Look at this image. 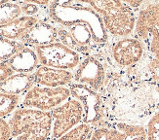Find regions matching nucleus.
<instances>
[{
  "label": "nucleus",
  "mask_w": 159,
  "mask_h": 140,
  "mask_svg": "<svg viewBox=\"0 0 159 140\" xmlns=\"http://www.w3.org/2000/svg\"><path fill=\"white\" fill-rule=\"evenodd\" d=\"M101 95L111 121L146 125L159 111V89L131 81L117 69L107 67Z\"/></svg>",
  "instance_id": "1"
},
{
  "label": "nucleus",
  "mask_w": 159,
  "mask_h": 140,
  "mask_svg": "<svg viewBox=\"0 0 159 140\" xmlns=\"http://www.w3.org/2000/svg\"><path fill=\"white\" fill-rule=\"evenodd\" d=\"M48 17L54 24L63 27L81 24L90 27L95 43L101 46H107L110 37L106 29L101 16L88 1H52L48 6Z\"/></svg>",
  "instance_id": "2"
},
{
  "label": "nucleus",
  "mask_w": 159,
  "mask_h": 140,
  "mask_svg": "<svg viewBox=\"0 0 159 140\" xmlns=\"http://www.w3.org/2000/svg\"><path fill=\"white\" fill-rule=\"evenodd\" d=\"M88 3L101 16L111 39L134 35L137 13L126 1H88Z\"/></svg>",
  "instance_id": "3"
},
{
  "label": "nucleus",
  "mask_w": 159,
  "mask_h": 140,
  "mask_svg": "<svg viewBox=\"0 0 159 140\" xmlns=\"http://www.w3.org/2000/svg\"><path fill=\"white\" fill-rule=\"evenodd\" d=\"M146 53L142 42L135 36L111 40L103 47L100 55L107 67L113 69H127L137 64Z\"/></svg>",
  "instance_id": "4"
},
{
  "label": "nucleus",
  "mask_w": 159,
  "mask_h": 140,
  "mask_svg": "<svg viewBox=\"0 0 159 140\" xmlns=\"http://www.w3.org/2000/svg\"><path fill=\"white\" fill-rule=\"evenodd\" d=\"M134 36L159 60V3L143 2L138 10Z\"/></svg>",
  "instance_id": "5"
},
{
  "label": "nucleus",
  "mask_w": 159,
  "mask_h": 140,
  "mask_svg": "<svg viewBox=\"0 0 159 140\" xmlns=\"http://www.w3.org/2000/svg\"><path fill=\"white\" fill-rule=\"evenodd\" d=\"M67 87L70 90L71 97L77 99L84 110L83 123L96 129L111 121L108 118L105 102L100 93L76 83H71Z\"/></svg>",
  "instance_id": "6"
},
{
  "label": "nucleus",
  "mask_w": 159,
  "mask_h": 140,
  "mask_svg": "<svg viewBox=\"0 0 159 140\" xmlns=\"http://www.w3.org/2000/svg\"><path fill=\"white\" fill-rule=\"evenodd\" d=\"M70 97L68 87L48 88L34 85L23 95L19 107L51 112Z\"/></svg>",
  "instance_id": "7"
},
{
  "label": "nucleus",
  "mask_w": 159,
  "mask_h": 140,
  "mask_svg": "<svg viewBox=\"0 0 159 140\" xmlns=\"http://www.w3.org/2000/svg\"><path fill=\"white\" fill-rule=\"evenodd\" d=\"M73 83L86 86L97 93H102L107 78V65L101 55L83 57L73 71Z\"/></svg>",
  "instance_id": "8"
},
{
  "label": "nucleus",
  "mask_w": 159,
  "mask_h": 140,
  "mask_svg": "<svg viewBox=\"0 0 159 140\" xmlns=\"http://www.w3.org/2000/svg\"><path fill=\"white\" fill-rule=\"evenodd\" d=\"M12 137L15 138L23 133L38 130H52L53 119L51 112H44L30 108H17L9 117Z\"/></svg>",
  "instance_id": "9"
},
{
  "label": "nucleus",
  "mask_w": 159,
  "mask_h": 140,
  "mask_svg": "<svg viewBox=\"0 0 159 140\" xmlns=\"http://www.w3.org/2000/svg\"><path fill=\"white\" fill-rule=\"evenodd\" d=\"M34 50L40 65L57 69L73 71L83 59L81 55L59 41L49 45L36 47Z\"/></svg>",
  "instance_id": "10"
},
{
  "label": "nucleus",
  "mask_w": 159,
  "mask_h": 140,
  "mask_svg": "<svg viewBox=\"0 0 159 140\" xmlns=\"http://www.w3.org/2000/svg\"><path fill=\"white\" fill-rule=\"evenodd\" d=\"M51 115L53 123L50 140H55L83 123L84 110L77 99L70 97L61 105L53 109Z\"/></svg>",
  "instance_id": "11"
},
{
  "label": "nucleus",
  "mask_w": 159,
  "mask_h": 140,
  "mask_svg": "<svg viewBox=\"0 0 159 140\" xmlns=\"http://www.w3.org/2000/svg\"><path fill=\"white\" fill-rule=\"evenodd\" d=\"M90 140H147V129L143 125L110 121L94 129Z\"/></svg>",
  "instance_id": "12"
},
{
  "label": "nucleus",
  "mask_w": 159,
  "mask_h": 140,
  "mask_svg": "<svg viewBox=\"0 0 159 140\" xmlns=\"http://www.w3.org/2000/svg\"><path fill=\"white\" fill-rule=\"evenodd\" d=\"M120 71L135 83L159 89V60L147 51L137 64Z\"/></svg>",
  "instance_id": "13"
},
{
  "label": "nucleus",
  "mask_w": 159,
  "mask_h": 140,
  "mask_svg": "<svg viewBox=\"0 0 159 140\" xmlns=\"http://www.w3.org/2000/svg\"><path fill=\"white\" fill-rule=\"evenodd\" d=\"M20 41L25 46L30 48L55 43L59 41L58 26L45 20H39L20 39Z\"/></svg>",
  "instance_id": "14"
},
{
  "label": "nucleus",
  "mask_w": 159,
  "mask_h": 140,
  "mask_svg": "<svg viewBox=\"0 0 159 140\" xmlns=\"http://www.w3.org/2000/svg\"><path fill=\"white\" fill-rule=\"evenodd\" d=\"M34 85L48 88L67 87L73 83V73L70 70L39 65L32 73Z\"/></svg>",
  "instance_id": "15"
},
{
  "label": "nucleus",
  "mask_w": 159,
  "mask_h": 140,
  "mask_svg": "<svg viewBox=\"0 0 159 140\" xmlns=\"http://www.w3.org/2000/svg\"><path fill=\"white\" fill-rule=\"evenodd\" d=\"M6 63L14 73L20 74H32L40 65L35 50L27 46L14 55Z\"/></svg>",
  "instance_id": "16"
},
{
  "label": "nucleus",
  "mask_w": 159,
  "mask_h": 140,
  "mask_svg": "<svg viewBox=\"0 0 159 140\" xmlns=\"http://www.w3.org/2000/svg\"><path fill=\"white\" fill-rule=\"evenodd\" d=\"M39 22L36 17L20 16L5 25L0 26V36L9 40L20 41L32 26Z\"/></svg>",
  "instance_id": "17"
},
{
  "label": "nucleus",
  "mask_w": 159,
  "mask_h": 140,
  "mask_svg": "<svg viewBox=\"0 0 159 140\" xmlns=\"http://www.w3.org/2000/svg\"><path fill=\"white\" fill-rule=\"evenodd\" d=\"M34 86L32 74H20L14 73L4 81L0 82V93L24 95L26 92Z\"/></svg>",
  "instance_id": "18"
},
{
  "label": "nucleus",
  "mask_w": 159,
  "mask_h": 140,
  "mask_svg": "<svg viewBox=\"0 0 159 140\" xmlns=\"http://www.w3.org/2000/svg\"><path fill=\"white\" fill-rule=\"evenodd\" d=\"M25 47L20 41L9 40L0 36V62H6Z\"/></svg>",
  "instance_id": "19"
},
{
  "label": "nucleus",
  "mask_w": 159,
  "mask_h": 140,
  "mask_svg": "<svg viewBox=\"0 0 159 140\" xmlns=\"http://www.w3.org/2000/svg\"><path fill=\"white\" fill-rule=\"evenodd\" d=\"M22 97L20 95H14L0 93V118L10 117L14 111L19 108Z\"/></svg>",
  "instance_id": "20"
},
{
  "label": "nucleus",
  "mask_w": 159,
  "mask_h": 140,
  "mask_svg": "<svg viewBox=\"0 0 159 140\" xmlns=\"http://www.w3.org/2000/svg\"><path fill=\"white\" fill-rule=\"evenodd\" d=\"M22 16V10L19 3L7 1L0 5V26L5 25Z\"/></svg>",
  "instance_id": "21"
},
{
  "label": "nucleus",
  "mask_w": 159,
  "mask_h": 140,
  "mask_svg": "<svg viewBox=\"0 0 159 140\" xmlns=\"http://www.w3.org/2000/svg\"><path fill=\"white\" fill-rule=\"evenodd\" d=\"M93 129L90 125L82 123L55 140H90Z\"/></svg>",
  "instance_id": "22"
},
{
  "label": "nucleus",
  "mask_w": 159,
  "mask_h": 140,
  "mask_svg": "<svg viewBox=\"0 0 159 140\" xmlns=\"http://www.w3.org/2000/svg\"><path fill=\"white\" fill-rule=\"evenodd\" d=\"M58 26V37H59V42H61V44L66 46L67 48L71 49V50L75 51L76 53H78L79 55H81L82 57H86V55H89L88 53L83 49L82 47H80L75 40L72 38V36L70 35V33L68 32V30L66 28V27L63 26Z\"/></svg>",
  "instance_id": "23"
},
{
  "label": "nucleus",
  "mask_w": 159,
  "mask_h": 140,
  "mask_svg": "<svg viewBox=\"0 0 159 140\" xmlns=\"http://www.w3.org/2000/svg\"><path fill=\"white\" fill-rule=\"evenodd\" d=\"M147 140H159V111L146 124Z\"/></svg>",
  "instance_id": "24"
},
{
  "label": "nucleus",
  "mask_w": 159,
  "mask_h": 140,
  "mask_svg": "<svg viewBox=\"0 0 159 140\" xmlns=\"http://www.w3.org/2000/svg\"><path fill=\"white\" fill-rule=\"evenodd\" d=\"M51 137V130H38L33 132H27L23 133L12 140H50Z\"/></svg>",
  "instance_id": "25"
},
{
  "label": "nucleus",
  "mask_w": 159,
  "mask_h": 140,
  "mask_svg": "<svg viewBox=\"0 0 159 140\" xmlns=\"http://www.w3.org/2000/svg\"><path fill=\"white\" fill-rule=\"evenodd\" d=\"M20 6V10H22V14H24V16L27 17H36V15L40 11V7L32 3L31 1L23 2Z\"/></svg>",
  "instance_id": "26"
},
{
  "label": "nucleus",
  "mask_w": 159,
  "mask_h": 140,
  "mask_svg": "<svg viewBox=\"0 0 159 140\" xmlns=\"http://www.w3.org/2000/svg\"><path fill=\"white\" fill-rule=\"evenodd\" d=\"M11 127L5 119L0 118V140H12Z\"/></svg>",
  "instance_id": "27"
},
{
  "label": "nucleus",
  "mask_w": 159,
  "mask_h": 140,
  "mask_svg": "<svg viewBox=\"0 0 159 140\" xmlns=\"http://www.w3.org/2000/svg\"><path fill=\"white\" fill-rule=\"evenodd\" d=\"M13 74L14 71L7 65L6 62H0V82L4 81Z\"/></svg>",
  "instance_id": "28"
},
{
  "label": "nucleus",
  "mask_w": 159,
  "mask_h": 140,
  "mask_svg": "<svg viewBox=\"0 0 159 140\" xmlns=\"http://www.w3.org/2000/svg\"><path fill=\"white\" fill-rule=\"evenodd\" d=\"M5 2H7V1H3V0H0V5L3 4V3H5Z\"/></svg>",
  "instance_id": "29"
}]
</instances>
